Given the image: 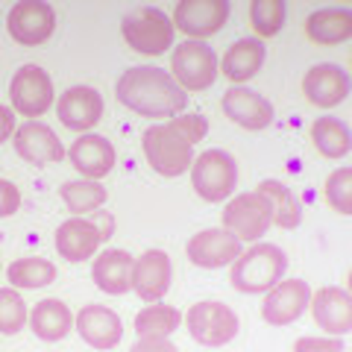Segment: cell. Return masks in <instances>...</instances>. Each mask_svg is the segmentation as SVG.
Returning <instances> with one entry per match:
<instances>
[{"mask_svg": "<svg viewBox=\"0 0 352 352\" xmlns=\"http://www.w3.org/2000/svg\"><path fill=\"white\" fill-rule=\"evenodd\" d=\"M6 30L18 44L36 47V44L47 41L56 30V9L44 0H21L6 18Z\"/></svg>", "mask_w": 352, "mask_h": 352, "instance_id": "7c38bea8", "label": "cell"}, {"mask_svg": "<svg viewBox=\"0 0 352 352\" xmlns=\"http://www.w3.org/2000/svg\"><path fill=\"white\" fill-rule=\"evenodd\" d=\"M182 323V314L170 305H147L135 314L138 338H170Z\"/></svg>", "mask_w": 352, "mask_h": 352, "instance_id": "4dcf8cb0", "label": "cell"}, {"mask_svg": "<svg viewBox=\"0 0 352 352\" xmlns=\"http://www.w3.org/2000/svg\"><path fill=\"white\" fill-rule=\"evenodd\" d=\"M191 185L200 200L223 203L235 194L238 185V162L226 150H206L191 162Z\"/></svg>", "mask_w": 352, "mask_h": 352, "instance_id": "277c9868", "label": "cell"}, {"mask_svg": "<svg viewBox=\"0 0 352 352\" xmlns=\"http://www.w3.org/2000/svg\"><path fill=\"white\" fill-rule=\"evenodd\" d=\"M302 94L317 109H335L349 97V74L335 62H320L305 71Z\"/></svg>", "mask_w": 352, "mask_h": 352, "instance_id": "2e32d148", "label": "cell"}, {"mask_svg": "<svg viewBox=\"0 0 352 352\" xmlns=\"http://www.w3.org/2000/svg\"><path fill=\"white\" fill-rule=\"evenodd\" d=\"M15 132V115L9 106H0V144L9 141V135Z\"/></svg>", "mask_w": 352, "mask_h": 352, "instance_id": "f35d334b", "label": "cell"}, {"mask_svg": "<svg viewBox=\"0 0 352 352\" xmlns=\"http://www.w3.org/2000/svg\"><path fill=\"white\" fill-rule=\"evenodd\" d=\"M294 352H346V346L340 344V338H300Z\"/></svg>", "mask_w": 352, "mask_h": 352, "instance_id": "d590c367", "label": "cell"}, {"mask_svg": "<svg viewBox=\"0 0 352 352\" xmlns=\"http://www.w3.org/2000/svg\"><path fill=\"white\" fill-rule=\"evenodd\" d=\"M170 126L176 132H182L185 138L191 141V144H197V141H203L206 138V132H208V120L203 115H182V118H173L170 120Z\"/></svg>", "mask_w": 352, "mask_h": 352, "instance_id": "e575fe53", "label": "cell"}, {"mask_svg": "<svg viewBox=\"0 0 352 352\" xmlns=\"http://www.w3.org/2000/svg\"><path fill=\"white\" fill-rule=\"evenodd\" d=\"M185 252H188V258L197 267L217 270V267L232 264L241 252H244V244H241L229 229L214 226V229H203V232L191 235V241L185 244Z\"/></svg>", "mask_w": 352, "mask_h": 352, "instance_id": "5bb4252c", "label": "cell"}, {"mask_svg": "<svg viewBox=\"0 0 352 352\" xmlns=\"http://www.w3.org/2000/svg\"><path fill=\"white\" fill-rule=\"evenodd\" d=\"M170 282H173V264L164 250H147L144 256L132 258L129 285L144 302H159L170 291Z\"/></svg>", "mask_w": 352, "mask_h": 352, "instance_id": "9a60e30c", "label": "cell"}, {"mask_svg": "<svg viewBox=\"0 0 352 352\" xmlns=\"http://www.w3.org/2000/svg\"><path fill=\"white\" fill-rule=\"evenodd\" d=\"M129 276H132V256L124 250H106L100 256H94V264H91V279L100 291L112 294V296H120L126 294L132 285H129Z\"/></svg>", "mask_w": 352, "mask_h": 352, "instance_id": "cb8c5ba5", "label": "cell"}, {"mask_svg": "<svg viewBox=\"0 0 352 352\" xmlns=\"http://www.w3.org/2000/svg\"><path fill=\"white\" fill-rule=\"evenodd\" d=\"M120 32H124L129 47L144 53V56H162L168 47H173V24L156 6H141L126 15Z\"/></svg>", "mask_w": 352, "mask_h": 352, "instance_id": "52a82bcc", "label": "cell"}, {"mask_svg": "<svg viewBox=\"0 0 352 352\" xmlns=\"http://www.w3.org/2000/svg\"><path fill=\"white\" fill-rule=\"evenodd\" d=\"M326 200L338 214H352V168H338L326 179Z\"/></svg>", "mask_w": 352, "mask_h": 352, "instance_id": "836d02e7", "label": "cell"}, {"mask_svg": "<svg viewBox=\"0 0 352 352\" xmlns=\"http://www.w3.org/2000/svg\"><path fill=\"white\" fill-rule=\"evenodd\" d=\"M311 144L326 159H344L352 150L349 126L338 118H317L311 124Z\"/></svg>", "mask_w": 352, "mask_h": 352, "instance_id": "4316f807", "label": "cell"}, {"mask_svg": "<svg viewBox=\"0 0 352 352\" xmlns=\"http://www.w3.org/2000/svg\"><path fill=\"white\" fill-rule=\"evenodd\" d=\"M68 159H71L74 168L82 173V179L100 182L103 176L115 168L118 153H115L112 141L103 138V135H80L71 144Z\"/></svg>", "mask_w": 352, "mask_h": 352, "instance_id": "7402d4cb", "label": "cell"}, {"mask_svg": "<svg viewBox=\"0 0 352 352\" xmlns=\"http://www.w3.org/2000/svg\"><path fill=\"white\" fill-rule=\"evenodd\" d=\"M229 18V0H182L176 3L170 24L188 36V41H203L223 30Z\"/></svg>", "mask_w": 352, "mask_h": 352, "instance_id": "8fae6325", "label": "cell"}, {"mask_svg": "<svg viewBox=\"0 0 352 352\" xmlns=\"http://www.w3.org/2000/svg\"><path fill=\"white\" fill-rule=\"evenodd\" d=\"M30 311L27 302L15 288H0V332L6 335H18L27 326Z\"/></svg>", "mask_w": 352, "mask_h": 352, "instance_id": "d6a6232c", "label": "cell"}, {"mask_svg": "<svg viewBox=\"0 0 352 352\" xmlns=\"http://www.w3.org/2000/svg\"><path fill=\"white\" fill-rule=\"evenodd\" d=\"M256 191H261L264 197L270 200L273 206V223L282 226V229H296L302 220V208L300 200L294 197V191L288 185H282L279 179H264Z\"/></svg>", "mask_w": 352, "mask_h": 352, "instance_id": "f1b7e54d", "label": "cell"}, {"mask_svg": "<svg viewBox=\"0 0 352 352\" xmlns=\"http://www.w3.org/2000/svg\"><path fill=\"white\" fill-rule=\"evenodd\" d=\"M62 203L68 206V212L74 217H85V214H94L97 208L106 203V188L94 179H74V182H65L59 188Z\"/></svg>", "mask_w": 352, "mask_h": 352, "instance_id": "83f0119b", "label": "cell"}, {"mask_svg": "<svg viewBox=\"0 0 352 352\" xmlns=\"http://www.w3.org/2000/svg\"><path fill=\"white\" fill-rule=\"evenodd\" d=\"M141 150H144V159L159 176H182L185 170H191L194 162V144L182 132H176L170 126V120L164 124H153L144 129L141 135Z\"/></svg>", "mask_w": 352, "mask_h": 352, "instance_id": "3957f363", "label": "cell"}, {"mask_svg": "<svg viewBox=\"0 0 352 352\" xmlns=\"http://www.w3.org/2000/svg\"><path fill=\"white\" fill-rule=\"evenodd\" d=\"M15 153L30 164H53L62 162L65 147L59 135L41 120H27L15 129Z\"/></svg>", "mask_w": 352, "mask_h": 352, "instance_id": "44dd1931", "label": "cell"}, {"mask_svg": "<svg viewBox=\"0 0 352 352\" xmlns=\"http://www.w3.org/2000/svg\"><path fill=\"white\" fill-rule=\"evenodd\" d=\"M285 15H288V9L282 0H252L250 3V24L256 30L258 41L276 36L285 24Z\"/></svg>", "mask_w": 352, "mask_h": 352, "instance_id": "1f68e13d", "label": "cell"}, {"mask_svg": "<svg viewBox=\"0 0 352 352\" xmlns=\"http://www.w3.org/2000/svg\"><path fill=\"white\" fill-rule=\"evenodd\" d=\"M185 326L188 335L197 340L200 346H223L238 335V314L229 305L217 302V300H206V302H194L185 314Z\"/></svg>", "mask_w": 352, "mask_h": 352, "instance_id": "ba28073f", "label": "cell"}, {"mask_svg": "<svg viewBox=\"0 0 352 352\" xmlns=\"http://www.w3.org/2000/svg\"><path fill=\"white\" fill-rule=\"evenodd\" d=\"M56 115L71 132H82L85 135L103 118V94L91 85H74L59 97Z\"/></svg>", "mask_w": 352, "mask_h": 352, "instance_id": "ac0fdd59", "label": "cell"}, {"mask_svg": "<svg viewBox=\"0 0 352 352\" xmlns=\"http://www.w3.org/2000/svg\"><path fill=\"white\" fill-rule=\"evenodd\" d=\"M129 352H179L168 338H138Z\"/></svg>", "mask_w": 352, "mask_h": 352, "instance_id": "74e56055", "label": "cell"}, {"mask_svg": "<svg viewBox=\"0 0 352 352\" xmlns=\"http://www.w3.org/2000/svg\"><path fill=\"white\" fill-rule=\"evenodd\" d=\"M264 59H267V50H264V44L258 38H238L223 53V62H217V71H223L226 80L241 85L261 71Z\"/></svg>", "mask_w": 352, "mask_h": 352, "instance_id": "603a6c76", "label": "cell"}, {"mask_svg": "<svg viewBox=\"0 0 352 352\" xmlns=\"http://www.w3.org/2000/svg\"><path fill=\"white\" fill-rule=\"evenodd\" d=\"M118 100L129 112H138L144 118H170L188 106V94L173 82L168 71L138 65L118 80Z\"/></svg>", "mask_w": 352, "mask_h": 352, "instance_id": "6da1fadb", "label": "cell"}, {"mask_svg": "<svg viewBox=\"0 0 352 352\" xmlns=\"http://www.w3.org/2000/svg\"><path fill=\"white\" fill-rule=\"evenodd\" d=\"M220 109L223 115L238 124L241 129H250V132H258V129H267L273 124V106L267 97H261L258 91H250L244 85H235L223 91V100H220Z\"/></svg>", "mask_w": 352, "mask_h": 352, "instance_id": "d6986e66", "label": "cell"}, {"mask_svg": "<svg viewBox=\"0 0 352 352\" xmlns=\"http://www.w3.org/2000/svg\"><path fill=\"white\" fill-rule=\"evenodd\" d=\"M288 270V256L276 244H256L232 261L229 282L238 294H267Z\"/></svg>", "mask_w": 352, "mask_h": 352, "instance_id": "7a4b0ae2", "label": "cell"}, {"mask_svg": "<svg viewBox=\"0 0 352 352\" xmlns=\"http://www.w3.org/2000/svg\"><path fill=\"white\" fill-rule=\"evenodd\" d=\"M173 82L182 91H206L217 80V53L206 41H182L170 53V71Z\"/></svg>", "mask_w": 352, "mask_h": 352, "instance_id": "8992f818", "label": "cell"}, {"mask_svg": "<svg viewBox=\"0 0 352 352\" xmlns=\"http://www.w3.org/2000/svg\"><path fill=\"white\" fill-rule=\"evenodd\" d=\"M308 308H311L317 329H323L329 338H344L352 332V300L346 288H335V285L320 288L311 294Z\"/></svg>", "mask_w": 352, "mask_h": 352, "instance_id": "e0dca14e", "label": "cell"}, {"mask_svg": "<svg viewBox=\"0 0 352 352\" xmlns=\"http://www.w3.org/2000/svg\"><path fill=\"white\" fill-rule=\"evenodd\" d=\"M273 226V206L261 191L238 194L223 208V229H229L241 244L258 241Z\"/></svg>", "mask_w": 352, "mask_h": 352, "instance_id": "9c48e42d", "label": "cell"}, {"mask_svg": "<svg viewBox=\"0 0 352 352\" xmlns=\"http://www.w3.org/2000/svg\"><path fill=\"white\" fill-rule=\"evenodd\" d=\"M74 326L80 338L94 349H112L124 338V323L106 305H82L80 314L74 317Z\"/></svg>", "mask_w": 352, "mask_h": 352, "instance_id": "ffe728a7", "label": "cell"}, {"mask_svg": "<svg viewBox=\"0 0 352 352\" xmlns=\"http://www.w3.org/2000/svg\"><path fill=\"white\" fill-rule=\"evenodd\" d=\"M305 36L311 38L314 44H323V47H332V44L349 41L352 36V15L349 9H317V12L308 15L305 21Z\"/></svg>", "mask_w": 352, "mask_h": 352, "instance_id": "d4e9b609", "label": "cell"}, {"mask_svg": "<svg viewBox=\"0 0 352 352\" xmlns=\"http://www.w3.org/2000/svg\"><path fill=\"white\" fill-rule=\"evenodd\" d=\"M27 323L36 332V338L47 340V344H56V340H62L74 329V314L62 300H41L30 311Z\"/></svg>", "mask_w": 352, "mask_h": 352, "instance_id": "484cf974", "label": "cell"}, {"mask_svg": "<svg viewBox=\"0 0 352 352\" xmlns=\"http://www.w3.org/2000/svg\"><path fill=\"white\" fill-rule=\"evenodd\" d=\"M311 288L302 279H282L279 285L264 294L261 302V320L270 326H291L294 320H300L302 311L308 308V300H311Z\"/></svg>", "mask_w": 352, "mask_h": 352, "instance_id": "4fadbf2b", "label": "cell"}, {"mask_svg": "<svg viewBox=\"0 0 352 352\" xmlns=\"http://www.w3.org/2000/svg\"><path fill=\"white\" fill-rule=\"evenodd\" d=\"M6 279L12 282V288H44L56 282V264L47 258H18L9 264Z\"/></svg>", "mask_w": 352, "mask_h": 352, "instance_id": "f546056e", "label": "cell"}, {"mask_svg": "<svg viewBox=\"0 0 352 352\" xmlns=\"http://www.w3.org/2000/svg\"><path fill=\"white\" fill-rule=\"evenodd\" d=\"M18 206H21V191H18V185L9 182V179H0V217L15 214Z\"/></svg>", "mask_w": 352, "mask_h": 352, "instance_id": "8d00e7d4", "label": "cell"}, {"mask_svg": "<svg viewBox=\"0 0 352 352\" xmlns=\"http://www.w3.org/2000/svg\"><path fill=\"white\" fill-rule=\"evenodd\" d=\"M112 217L94 212V217H71L56 229V252L65 261H85L94 258L103 241L112 238Z\"/></svg>", "mask_w": 352, "mask_h": 352, "instance_id": "5b68a950", "label": "cell"}, {"mask_svg": "<svg viewBox=\"0 0 352 352\" xmlns=\"http://www.w3.org/2000/svg\"><path fill=\"white\" fill-rule=\"evenodd\" d=\"M9 97L12 109L30 120L41 118L53 106V80L38 65H21L9 82Z\"/></svg>", "mask_w": 352, "mask_h": 352, "instance_id": "30bf717a", "label": "cell"}]
</instances>
